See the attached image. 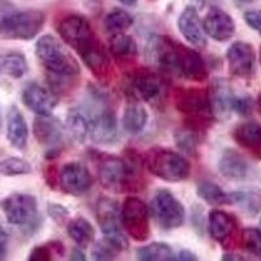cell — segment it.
I'll return each mask as SVG.
<instances>
[{
    "label": "cell",
    "instance_id": "1",
    "mask_svg": "<svg viewBox=\"0 0 261 261\" xmlns=\"http://www.w3.org/2000/svg\"><path fill=\"white\" fill-rule=\"evenodd\" d=\"M148 51L151 62L167 73L196 83H202L208 77V69L201 55L169 36L154 37L149 43Z\"/></svg>",
    "mask_w": 261,
    "mask_h": 261
},
{
    "label": "cell",
    "instance_id": "2",
    "mask_svg": "<svg viewBox=\"0 0 261 261\" xmlns=\"http://www.w3.org/2000/svg\"><path fill=\"white\" fill-rule=\"evenodd\" d=\"M36 57L50 73L76 77L81 72L77 60L53 36H43L36 45Z\"/></svg>",
    "mask_w": 261,
    "mask_h": 261
},
{
    "label": "cell",
    "instance_id": "3",
    "mask_svg": "<svg viewBox=\"0 0 261 261\" xmlns=\"http://www.w3.org/2000/svg\"><path fill=\"white\" fill-rule=\"evenodd\" d=\"M98 179L105 190L114 193L129 191L135 184V162L129 163L120 157L97 153Z\"/></svg>",
    "mask_w": 261,
    "mask_h": 261
},
{
    "label": "cell",
    "instance_id": "4",
    "mask_svg": "<svg viewBox=\"0 0 261 261\" xmlns=\"http://www.w3.org/2000/svg\"><path fill=\"white\" fill-rule=\"evenodd\" d=\"M146 167L157 178L166 181H183L191 175V165L181 154L170 149L154 148L146 153Z\"/></svg>",
    "mask_w": 261,
    "mask_h": 261
},
{
    "label": "cell",
    "instance_id": "5",
    "mask_svg": "<svg viewBox=\"0 0 261 261\" xmlns=\"http://www.w3.org/2000/svg\"><path fill=\"white\" fill-rule=\"evenodd\" d=\"M46 16L39 9L9 13L0 20V36L12 41H30L45 25Z\"/></svg>",
    "mask_w": 261,
    "mask_h": 261
},
{
    "label": "cell",
    "instance_id": "6",
    "mask_svg": "<svg viewBox=\"0 0 261 261\" xmlns=\"http://www.w3.org/2000/svg\"><path fill=\"white\" fill-rule=\"evenodd\" d=\"M2 211L11 225L25 227L29 234H34L41 225L37 199L28 193L7 196L2 201Z\"/></svg>",
    "mask_w": 261,
    "mask_h": 261
},
{
    "label": "cell",
    "instance_id": "7",
    "mask_svg": "<svg viewBox=\"0 0 261 261\" xmlns=\"http://www.w3.org/2000/svg\"><path fill=\"white\" fill-rule=\"evenodd\" d=\"M97 221L106 239L114 248L120 252L128 249L127 238L122 231L120 221V209L115 200L103 196L97 202Z\"/></svg>",
    "mask_w": 261,
    "mask_h": 261
},
{
    "label": "cell",
    "instance_id": "8",
    "mask_svg": "<svg viewBox=\"0 0 261 261\" xmlns=\"http://www.w3.org/2000/svg\"><path fill=\"white\" fill-rule=\"evenodd\" d=\"M149 213L163 230L179 228L186 220L184 206L169 190H160L155 192L150 201Z\"/></svg>",
    "mask_w": 261,
    "mask_h": 261
},
{
    "label": "cell",
    "instance_id": "9",
    "mask_svg": "<svg viewBox=\"0 0 261 261\" xmlns=\"http://www.w3.org/2000/svg\"><path fill=\"white\" fill-rule=\"evenodd\" d=\"M149 208L139 197L129 196L124 200L120 211L122 226L134 241L145 242L150 235Z\"/></svg>",
    "mask_w": 261,
    "mask_h": 261
},
{
    "label": "cell",
    "instance_id": "10",
    "mask_svg": "<svg viewBox=\"0 0 261 261\" xmlns=\"http://www.w3.org/2000/svg\"><path fill=\"white\" fill-rule=\"evenodd\" d=\"M37 141L45 146L46 160L59 157L65 146V130L62 123L51 115H38L33 123Z\"/></svg>",
    "mask_w": 261,
    "mask_h": 261
},
{
    "label": "cell",
    "instance_id": "11",
    "mask_svg": "<svg viewBox=\"0 0 261 261\" xmlns=\"http://www.w3.org/2000/svg\"><path fill=\"white\" fill-rule=\"evenodd\" d=\"M130 93L139 99L148 102L151 106H158L165 101L167 94V86L160 74L150 69H139L130 74Z\"/></svg>",
    "mask_w": 261,
    "mask_h": 261
},
{
    "label": "cell",
    "instance_id": "12",
    "mask_svg": "<svg viewBox=\"0 0 261 261\" xmlns=\"http://www.w3.org/2000/svg\"><path fill=\"white\" fill-rule=\"evenodd\" d=\"M58 32L63 41L77 53L95 39L89 20L81 15L65 16L58 25Z\"/></svg>",
    "mask_w": 261,
    "mask_h": 261
},
{
    "label": "cell",
    "instance_id": "13",
    "mask_svg": "<svg viewBox=\"0 0 261 261\" xmlns=\"http://www.w3.org/2000/svg\"><path fill=\"white\" fill-rule=\"evenodd\" d=\"M175 107L187 118H213L211 93L202 88L180 89L175 95Z\"/></svg>",
    "mask_w": 261,
    "mask_h": 261
},
{
    "label": "cell",
    "instance_id": "14",
    "mask_svg": "<svg viewBox=\"0 0 261 261\" xmlns=\"http://www.w3.org/2000/svg\"><path fill=\"white\" fill-rule=\"evenodd\" d=\"M226 59L228 71L234 77L248 80L255 73L256 54L253 46L248 42H234L226 53Z\"/></svg>",
    "mask_w": 261,
    "mask_h": 261
},
{
    "label": "cell",
    "instance_id": "15",
    "mask_svg": "<svg viewBox=\"0 0 261 261\" xmlns=\"http://www.w3.org/2000/svg\"><path fill=\"white\" fill-rule=\"evenodd\" d=\"M92 184V175H90L88 167L83 163L69 162L60 170L59 187L67 195H84L90 190Z\"/></svg>",
    "mask_w": 261,
    "mask_h": 261
},
{
    "label": "cell",
    "instance_id": "16",
    "mask_svg": "<svg viewBox=\"0 0 261 261\" xmlns=\"http://www.w3.org/2000/svg\"><path fill=\"white\" fill-rule=\"evenodd\" d=\"M22 102L37 115H51L59 105V98L54 92L37 83H30L22 90Z\"/></svg>",
    "mask_w": 261,
    "mask_h": 261
},
{
    "label": "cell",
    "instance_id": "17",
    "mask_svg": "<svg viewBox=\"0 0 261 261\" xmlns=\"http://www.w3.org/2000/svg\"><path fill=\"white\" fill-rule=\"evenodd\" d=\"M202 29L214 41L226 42L235 34V22L227 12L220 8H212L202 21Z\"/></svg>",
    "mask_w": 261,
    "mask_h": 261
},
{
    "label": "cell",
    "instance_id": "18",
    "mask_svg": "<svg viewBox=\"0 0 261 261\" xmlns=\"http://www.w3.org/2000/svg\"><path fill=\"white\" fill-rule=\"evenodd\" d=\"M79 55L81 57L84 64L98 80L105 81L109 79L111 72L110 57L105 50L103 45L97 38L86 46L84 50H81Z\"/></svg>",
    "mask_w": 261,
    "mask_h": 261
},
{
    "label": "cell",
    "instance_id": "19",
    "mask_svg": "<svg viewBox=\"0 0 261 261\" xmlns=\"http://www.w3.org/2000/svg\"><path fill=\"white\" fill-rule=\"evenodd\" d=\"M218 169L222 176L235 181L247 180L252 175V165L235 149L223 150L218 162Z\"/></svg>",
    "mask_w": 261,
    "mask_h": 261
},
{
    "label": "cell",
    "instance_id": "20",
    "mask_svg": "<svg viewBox=\"0 0 261 261\" xmlns=\"http://www.w3.org/2000/svg\"><path fill=\"white\" fill-rule=\"evenodd\" d=\"M89 135L95 144L111 145L118 140V120L115 114L106 109L90 120Z\"/></svg>",
    "mask_w": 261,
    "mask_h": 261
},
{
    "label": "cell",
    "instance_id": "21",
    "mask_svg": "<svg viewBox=\"0 0 261 261\" xmlns=\"http://www.w3.org/2000/svg\"><path fill=\"white\" fill-rule=\"evenodd\" d=\"M178 29L186 41L190 42L195 47L204 48L206 46V37H205L199 13L195 7H187L180 13L178 20Z\"/></svg>",
    "mask_w": 261,
    "mask_h": 261
},
{
    "label": "cell",
    "instance_id": "22",
    "mask_svg": "<svg viewBox=\"0 0 261 261\" xmlns=\"http://www.w3.org/2000/svg\"><path fill=\"white\" fill-rule=\"evenodd\" d=\"M209 234L214 241L226 244L235 234L238 222L235 217L223 211H212L208 218Z\"/></svg>",
    "mask_w": 261,
    "mask_h": 261
},
{
    "label": "cell",
    "instance_id": "23",
    "mask_svg": "<svg viewBox=\"0 0 261 261\" xmlns=\"http://www.w3.org/2000/svg\"><path fill=\"white\" fill-rule=\"evenodd\" d=\"M7 137L9 144L16 149H24L28 144L29 129L17 106L11 107L7 115Z\"/></svg>",
    "mask_w": 261,
    "mask_h": 261
},
{
    "label": "cell",
    "instance_id": "24",
    "mask_svg": "<svg viewBox=\"0 0 261 261\" xmlns=\"http://www.w3.org/2000/svg\"><path fill=\"white\" fill-rule=\"evenodd\" d=\"M211 93L212 110L213 115L217 118H227L231 113V105L235 94L232 92L231 86L223 79H218L214 83L213 89Z\"/></svg>",
    "mask_w": 261,
    "mask_h": 261
},
{
    "label": "cell",
    "instance_id": "25",
    "mask_svg": "<svg viewBox=\"0 0 261 261\" xmlns=\"http://www.w3.org/2000/svg\"><path fill=\"white\" fill-rule=\"evenodd\" d=\"M232 137L241 146L252 150H261V124L256 122H246L238 125L232 132Z\"/></svg>",
    "mask_w": 261,
    "mask_h": 261
},
{
    "label": "cell",
    "instance_id": "26",
    "mask_svg": "<svg viewBox=\"0 0 261 261\" xmlns=\"http://www.w3.org/2000/svg\"><path fill=\"white\" fill-rule=\"evenodd\" d=\"M65 127H67L68 134L71 135V137L74 141L83 144L86 140V137H88V135H89L90 122L86 114L81 109L72 107L67 113Z\"/></svg>",
    "mask_w": 261,
    "mask_h": 261
},
{
    "label": "cell",
    "instance_id": "27",
    "mask_svg": "<svg viewBox=\"0 0 261 261\" xmlns=\"http://www.w3.org/2000/svg\"><path fill=\"white\" fill-rule=\"evenodd\" d=\"M148 111L144 109L143 105L134 102L125 107L124 114H123V128L127 134L137 135L140 134L148 123Z\"/></svg>",
    "mask_w": 261,
    "mask_h": 261
},
{
    "label": "cell",
    "instance_id": "28",
    "mask_svg": "<svg viewBox=\"0 0 261 261\" xmlns=\"http://www.w3.org/2000/svg\"><path fill=\"white\" fill-rule=\"evenodd\" d=\"M67 231L72 241L81 247H88L94 241V227L89 221L84 217H76L72 221H69L67 226Z\"/></svg>",
    "mask_w": 261,
    "mask_h": 261
},
{
    "label": "cell",
    "instance_id": "29",
    "mask_svg": "<svg viewBox=\"0 0 261 261\" xmlns=\"http://www.w3.org/2000/svg\"><path fill=\"white\" fill-rule=\"evenodd\" d=\"M0 71L9 77L21 79L28 73V62L18 51H9L0 58Z\"/></svg>",
    "mask_w": 261,
    "mask_h": 261
},
{
    "label": "cell",
    "instance_id": "30",
    "mask_svg": "<svg viewBox=\"0 0 261 261\" xmlns=\"http://www.w3.org/2000/svg\"><path fill=\"white\" fill-rule=\"evenodd\" d=\"M110 51L116 59H132L137 55V43L134 37L119 33L111 38Z\"/></svg>",
    "mask_w": 261,
    "mask_h": 261
},
{
    "label": "cell",
    "instance_id": "31",
    "mask_svg": "<svg viewBox=\"0 0 261 261\" xmlns=\"http://www.w3.org/2000/svg\"><path fill=\"white\" fill-rule=\"evenodd\" d=\"M197 196L211 205H231V193H227L216 183L202 181L197 187Z\"/></svg>",
    "mask_w": 261,
    "mask_h": 261
},
{
    "label": "cell",
    "instance_id": "32",
    "mask_svg": "<svg viewBox=\"0 0 261 261\" xmlns=\"http://www.w3.org/2000/svg\"><path fill=\"white\" fill-rule=\"evenodd\" d=\"M136 256L141 261H171L175 260V255L171 247L166 243H150L148 246L140 247L136 251Z\"/></svg>",
    "mask_w": 261,
    "mask_h": 261
},
{
    "label": "cell",
    "instance_id": "33",
    "mask_svg": "<svg viewBox=\"0 0 261 261\" xmlns=\"http://www.w3.org/2000/svg\"><path fill=\"white\" fill-rule=\"evenodd\" d=\"M232 204H238L248 216H256L261 211V192L237 191L231 192Z\"/></svg>",
    "mask_w": 261,
    "mask_h": 261
},
{
    "label": "cell",
    "instance_id": "34",
    "mask_svg": "<svg viewBox=\"0 0 261 261\" xmlns=\"http://www.w3.org/2000/svg\"><path fill=\"white\" fill-rule=\"evenodd\" d=\"M103 25L110 34H119L134 25V17L123 9H114L105 17Z\"/></svg>",
    "mask_w": 261,
    "mask_h": 261
},
{
    "label": "cell",
    "instance_id": "35",
    "mask_svg": "<svg viewBox=\"0 0 261 261\" xmlns=\"http://www.w3.org/2000/svg\"><path fill=\"white\" fill-rule=\"evenodd\" d=\"M174 139H175V143L179 146V149H181L186 153L193 154L197 150V146L201 143L202 134L183 125V128H179L175 130Z\"/></svg>",
    "mask_w": 261,
    "mask_h": 261
},
{
    "label": "cell",
    "instance_id": "36",
    "mask_svg": "<svg viewBox=\"0 0 261 261\" xmlns=\"http://www.w3.org/2000/svg\"><path fill=\"white\" fill-rule=\"evenodd\" d=\"M64 255V247L62 242H50L47 244H41L37 246L30 251L29 260L30 261H50L53 260L54 256Z\"/></svg>",
    "mask_w": 261,
    "mask_h": 261
},
{
    "label": "cell",
    "instance_id": "37",
    "mask_svg": "<svg viewBox=\"0 0 261 261\" xmlns=\"http://www.w3.org/2000/svg\"><path fill=\"white\" fill-rule=\"evenodd\" d=\"M32 165L18 157H8L0 162V172L6 176L28 175L32 172Z\"/></svg>",
    "mask_w": 261,
    "mask_h": 261
},
{
    "label": "cell",
    "instance_id": "38",
    "mask_svg": "<svg viewBox=\"0 0 261 261\" xmlns=\"http://www.w3.org/2000/svg\"><path fill=\"white\" fill-rule=\"evenodd\" d=\"M242 243L244 249L251 255L261 257V230L260 228L248 227L242 232Z\"/></svg>",
    "mask_w": 261,
    "mask_h": 261
},
{
    "label": "cell",
    "instance_id": "39",
    "mask_svg": "<svg viewBox=\"0 0 261 261\" xmlns=\"http://www.w3.org/2000/svg\"><path fill=\"white\" fill-rule=\"evenodd\" d=\"M116 251L113 246H111L106 239L103 241H99L95 243V246L93 247L92 249V256L95 258V260H114L116 257Z\"/></svg>",
    "mask_w": 261,
    "mask_h": 261
},
{
    "label": "cell",
    "instance_id": "40",
    "mask_svg": "<svg viewBox=\"0 0 261 261\" xmlns=\"http://www.w3.org/2000/svg\"><path fill=\"white\" fill-rule=\"evenodd\" d=\"M253 99L249 95H235L232 99L231 110L241 116H248L253 110Z\"/></svg>",
    "mask_w": 261,
    "mask_h": 261
},
{
    "label": "cell",
    "instance_id": "41",
    "mask_svg": "<svg viewBox=\"0 0 261 261\" xmlns=\"http://www.w3.org/2000/svg\"><path fill=\"white\" fill-rule=\"evenodd\" d=\"M47 213L51 220L60 226L64 225L69 217L68 209L63 206L62 204H57V202H50L47 205Z\"/></svg>",
    "mask_w": 261,
    "mask_h": 261
},
{
    "label": "cell",
    "instance_id": "42",
    "mask_svg": "<svg viewBox=\"0 0 261 261\" xmlns=\"http://www.w3.org/2000/svg\"><path fill=\"white\" fill-rule=\"evenodd\" d=\"M244 21L249 28L255 32H257L261 36V11L255 9V11H247L244 13Z\"/></svg>",
    "mask_w": 261,
    "mask_h": 261
},
{
    "label": "cell",
    "instance_id": "43",
    "mask_svg": "<svg viewBox=\"0 0 261 261\" xmlns=\"http://www.w3.org/2000/svg\"><path fill=\"white\" fill-rule=\"evenodd\" d=\"M9 234L3 226H0V260L6 258L7 251H8Z\"/></svg>",
    "mask_w": 261,
    "mask_h": 261
},
{
    "label": "cell",
    "instance_id": "44",
    "mask_svg": "<svg viewBox=\"0 0 261 261\" xmlns=\"http://www.w3.org/2000/svg\"><path fill=\"white\" fill-rule=\"evenodd\" d=\"M175 260H181V261H195L197 260V256L193 252L188 251V249H181L180 252L175 256Z\"/></svg>",
    "mask_w": 261,
    "mask_h": 261
},
{
    "label": "cell",
    "instance_id": "45",
    "mask_svg": "<svg viewBox=\"0 0 261 261\" xmlns=\"http://www.w3.org/2000/svg\"><path fill=\"white\" fill-rule=\"evenodd\" d=\"M71 260L73 261H85V255H84V252H81L80 249H73L71 253Z\"/></svg>",
    "mask_w": 261,
    "mask_h": 261
},
{
    "label": "cell",
    "instance_id": "46",
    "mask_svg": "<svg viewBox=\"0 0 261 261\" xmlns=\"http://www.w3.org/2000/svg\"><path fill=\"white\" fill-rule=\"evenodd\" d=\"M222 260H231V261H235V260H243V257H241V256L238 255H223Z\"/></svg>",
    "mask_w": 261,
    "mask_h": 261
},
{
    "label": "cell",
    "instance_id": "47",
    "mask_svg": "<svg viewBox=\"0 0 261 261\" xmlns=\"http://www.w3.org/2000/svg\"><path fill=\"white\" fill-rule=\"evenodd\" d=\"M118 2L124 6H135L137 3V0H118Z\"/></svg>",
    "mask_w": 261,
    "mask_h": 261
},
{
    "label": "cell",
    "instance_id": "48",
    "mask_svg": "<svg viewBox=\"0 0 261 261\" xmlns=\"http://www.w3.org/2000/svg\"><path fill=\"white\" fill-rule=\"evenodd\" d=\"M255 106H256V109H257V113L260 114V116H261V94L258 95V97H257V99H256V103H255Z\"/></svg>",
    "mask_w": 261,
    "mask_h": 261
},
{
    "label": "cell",
    "instance_id": "49",
    "mask_svg": "<svg viewBox=\"0 0 261 261\" xmlns=\"http://www.w3.org/2000/svg\"><path fill=\"white\" fill-rule=\"evenodd\" d=\"M2 125H3V119H2V113H0V130H2Z\"/></svg>",
    "mask_w": 261,
    "mask_h": 261
},
{
    "label": "cell",
    "instance_id": "50",
    "mask_svg": "<svg viewBox=\"0 0 261 261\" xmlns=\"http://www.w3.org/2000/svg\"><path fill=\"white\" fill-rule=\"evenodd\" d=\"M238 2H241V3H249V2H252V0H238Z\"/></svg>",
    "mask_w": 261,
    "mask_h": 261
},
{
    "label": "cell",
    "instance_id": "51",
    "mask_svg": "<svg viewBox=\"0 0 261 261\" xmlns=\"http://www.w3.org/2000/svg\"><path fill=\"white\" fill-rule=\"evenodd\" d=\"M260 63H261V50H260Z\"/></svg>",
    "mask_w": 261,
    "mask_h": 261
},
{
    "label": "cell",
    "instance_id": "52",
    "mask_svg": "<svg viewBox=\"0 0 261 261\" xmlns=\"http://www.w3.org/2000/svg\"><path fill=\"white\" fill-rule=\"evenodd\" d=\"M260 230H261V220H260Z\"/></svg>",
    "mask_w": 261,
    "mask_h": 261
}]
</instances>
